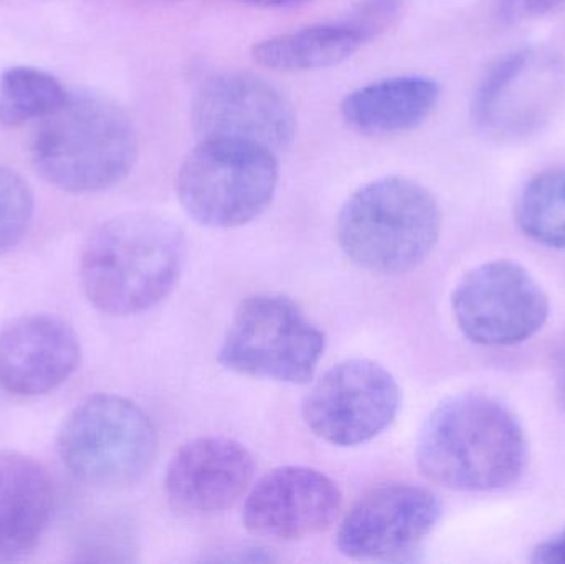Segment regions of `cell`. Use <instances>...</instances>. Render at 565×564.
Masks as SVG:
<instances>
[{"label": "cell", "mask_w": 565, "mask_h": 564, "mask_svg": "<svg viewBox=\"0 0 565 564\" xmlns=\"http://www.w3.org/2000/svg\"><path fill=\"white\" fill-rule=\"evenodd\" d=\"M184 262V232L172 219L129 212L93 232L79 278L96 310L129 317L161 304L174 290Z\"/></svg>", "instance_id": "1"}, {"label": "cell", "mask_w": 565, "mask_h": 564, "mask_svg": "<svg viewBox=\"0 0 565 564\" xmlns=\"http://www.w3.org/2000/svg\"><path fill=\"white\" fill-rule=\"evenodd\" d=\"M526 462L523 427L508 407L483 394L445 401L418 434L422 472L457 492H493L513 486Z\"/></svg>", "instance_id": "2"}, {"label": "cell", "mask_w": 565, "mask_h": 564, "mask_svg": "<svg viewBox=\"0 0 565 564\" xmlns=\"http://www.w3.org/2000/svg\"><path fill=\"white\" fill-rule=\"evenodd\" d=\"M138 132L128 113L99 93L72 92L42 119L32 142L33 168L66 192H98L128 178L138 159Z\"/></svg>", "instance_id": "3"}, {"label": "cell", "mask_w": 565, "mask_h": 564, "mask_svg": "<svg viewBox=\"0 0 565 564\" xmlns=\"http://www.w3.org/2000/svg\"><path fill=\"white\" fill-rule=\"evenodd\" d=\"M441 212L430 191L391 175L359 188L339 211L335 237L352 264L372 274L417 268L437 245Z\"/></svg>", "instance_id": "4"}, {"label": "cell", "mask_w": 565, "mask_h": 564, "mask_svg": "<svg viewBox=\"0 0 565 564\" xmlns=\"http://www.w3.org/2000/svg\"><path fill=\"white\" fill-rule=\"evenodd\" d=\"M56 444L75 479L116 489L139 482L151 469L158 433L138 404L116 394H96L66 416Z\"/></svg>", "instance_id": "5"}, {"label": "cell", "mask_w": 565, "mask_h": 564, "mask_svg": "<svg viewBox=\"0 0 565 564\" xmlns=\"http://www.w3.org/2000/svg\"><path fill=\"white\" fill-rule=\"evenodd\" d=\"M280 168L275 152L231 141H199L178 172V195L199 224L235 228L267 211Z\"/></svg>", "instance_id": "6"}, {"label": "cell", "mask_w": 565, "mask_h": 564, "mask_svg": "<svg viewBox=\"0 0 565 564\" xmlns=\"http://www.w3.org/2000/svg\"><path fill=\"white\" fill-rule=\"evenodd\" d=\"M324 348V333L291 298L258 294L245 298L235 311L218 363L244 376L306 384Z\"/></svg>", "instance_id": "7"}, {"label": "cell", "mask_w": 565, "mask_h": 564, "mask_svg": "<svg viewBox=\"0 0 565 564\" xmlns=\"http://www.w3.org/2000/svg\"><path fill=\"white\" fill-rule=\"evenodd\" d=\"M451 310L465 337L481 347L524 343L550 318V297L516 262L493 260L468 272L455 288Z\"/></svg>", "instance_id": "8"}, {"label": "cell", "mask_w": 565, "mask_h": 564, "mask_svg": "<svg viewBox=\"0 0 565 564\" xmlns=\"http://www.w3.org/2000/svg\"><path fill=\"white\" fill-rule=\"evenodd\" d=\"M401 407V387L382 364L348 360L326 371L302 401L306 426L339 447L359 446L391 426Z\"/></svg>", "instance_id": "9"}, {"label": "cell", "mask_w": 565, "mask_h": 564, "mask_svg": "<svg viewBox=\"0 0 565 564\" xmlns=\"http://www.w3.org/2000/svg\"><path fill=\"white\" fill-rule=\"evenodd\" d=\"M192 128L199 141H231L278 152L291 145L296 115L280 89L250 73L212 76L195 93Z\"/></svg>", "instance_id": "10"}, {"label": "cell", "mask_w": 565, "mask_h": 564, "mask_svg": "<svg viewBox=\"0 0 565 564\" xmlns=\"http://www.w3.org/2000/svg\"><path fill=\"white\" fill-rule=\"evenodd\" d=\"M564 93L565 70L556 56L518 50L484 73L475 92L473 118L498 138H526L550 121Z\"/></svg>", "instance_id": "11"}, {"label": "cell", "mask_w": 565, "mask_h": 564, "mask_svg": "<svg viewBox=\"0 0 565 564\" xmlns=\"http://www.w3.org/2000/svg\"><path fill=\"white\" fill-rule=\"evenodd\" d=\"M441 517L434 492L408 483L379 487L359 500L338 530L339 552L352 560H388L414 550Z\"/></svg>", "instance_id": "12"}, {"label": "cell", "mask_w": 565, "mask_h": 564, "mask_svg": "<svg viewBox=\"0 0 565 564\" xmlns=\"http://www.w3.org/2000/svg\"><path fill=\"white\" fill-rule=\"evenodd\" d=\"M341 506V490L324 473L309 467H280L262 477L248 493L244 523L258 536L306 539L328 529Z\"/></svg>", "instance_id": "13"}, {"label": "cell", "mask_w": 565, "mask_h": 564, "mask_svg": "<svg viewBox=\"0 0 565 564\" xmlns=\"http://www.w3.org/2000/svg\"><path fill=\"white\" fill-rule=\"evenodd\" d=\"M255 460L250 450L227 437H201L175 453L166 473V496L179 512H222L250 489Z\"/></svg>", "instance_id": "14"}, {"label": "cell", "mask_w": 565, "mask_h": 564, "mask_svg": "<svg viewBox=\"0 0 565 564\" xmlns=\"http://www.w3.org/2000/svg\"><path fill=\"white\" fill-rule=\"evenodd\" d=\"M73 328L50 315H32L0 333V384L17 396H40L62 386L79 366Z\"/></svg>", "instance_id": "15"}, {"label": "cell", "mask_w": 565, "mask_h": 564, "mask_svg": "<svg viewBox=\"0 0 565 564\" xmlns=\"http://www.w3.org/2000/svg\"><path fill=\"white\" fill-rule=\"evenodd\" d=\"M53 507L49 473L32 457L0 453V563L35 549Z\"/></svg>", "instance_id": "16"}, {"label": "cell", "mask_w": 565, "mask_h": 564, "mask_svg": "<svg viewBox=\"0 0 565 564\" xmlns=\"http://www.w3.org/2000/svg\"><path fill=\"white\" fill-rule=\"evenodd\" d=\"M438 102V86L424 76L379 79L349 93L341 115L349 128L364 136L411 131L425 121Z\"/></svg>", "instance_id": "17"}, {"label": "cell", "mask_w": 565, "mask_h": 564, "mask_svg": "<svg viewBox=\"0 0 565 564\" xmlns=\"http://www.w3.org/2000/svg\"><path fill=\"white\" fill-rule=\"evenodd\" d=\"M365 36L351 23L312 25L262 40L254 60L277 72H306L338 65L354 55Z\"/></svg>", "instance_id": "18"}, {"label": "cell", "mask_w": 565, "mask_h": 564, "mask_svg": "<svg viewBox=\"0 0 565 564\" xmlns=\"http://www.w3.org/2000/svg\"><path fill=\"white\" fill-rule=\"evenodd\" d=\"M62 83L42 70L15 66L0 78V125L17 128L42 121L68 98Z\"/></svg>", "instance_id": "19"}, {"label": "cell", "mask_w": 565, "mask_h": 564, "mask_svg": "<svg viewBox=\"0 0 565 564\" xmlns=\"http://www.w3.org/2000/svg\"><path fill=\"white\" fill-rule=\"evenodd\" d=\"M524 235L550 248H565V168L547 169L527 182L516 205Z\"/></svg>", "instance_id": "20"}, {"label": "cell", "mask_w": 565, "mask_h": 564, "mask_svg": "<svg viewBox=\"0 0 565 564\" xmlns=\"http://www.w3.org/2000/svg\"><path fill=\"white\" fill-rule=\"evenodd\" d=\"M32 219V189L17 172L0 166V255L20 244Z\"/></svg>", "instance_id": "21"}, {"label": "cell", "mask_w": 565, "mask_h": 564, "mask_svg": "<svg viewBox=\"0 0 565 564\" xmlns=\"http://www.w3.org/2000/svg\"><path fill=\"white\" fill-rule=\"evenodd\" d=\"M565 0H501L500 13L508 22L536 19L563 9Z\"/></svg>", "instance_id": "22"}, {"label": "cell", "mask_w": 565, "mask_h": 564, "mask_svg": "<svg viewBox=\"0 0 565 564\" xmlns=\"http://www.w3.org/2000/svg\"><path fill=\"white\" fill-rule=\"evenodd\" d=\"M531 562L537 564H565V529L544 540L533 552Z\"/></svg>", "instance_id": "23"}, {"label": "cell", "mask_w": 565, "mask_h": 564, "mask_svg": "<svg viewBox=\"0 0 565 564\" xmlns=\"http://www.w3.org/2000/svg\"><path fill=\"white\" fill-rule=\"evenodd\" d=\"M554 386H556L557 400L565 409V341L554 357Z\"/></svg>", "instance_id": "24"}, {"label": "cell", "mask_w": 565, "mask_h": 564, "mask_svg": "<svg viewBox=\"0 0 565 564\" xmlns=\"http://www.w3.org/2000/svg\"><path fill=\"white\" fill-rule=\"evenodd\" d=\"M238 2L248 3V6L265 7V9H270V7L296 6V3H305L308 2V0H238Z\"/></svg>", "instance_id": "25"}]
</instances>
